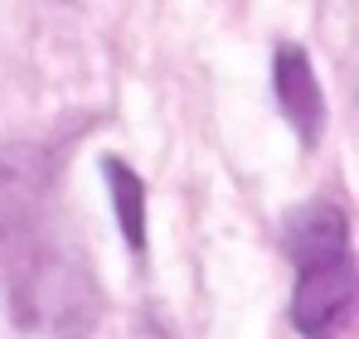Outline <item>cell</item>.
I'll use <instances>...</instances> for the list:
<instances>
[{"instance_id": "cell-3", "label": "cell", "mask_w": 359, "mask_h": 339, "mask_svg": "<svg viewBox=\"0 0 359 339\" xmlns=\"http://www.w3.org/2000/svg\"><path fill=\"white\" fill-rule=\"evenodd\" d=\"M272 92H277V107L287 116V126L297 131V141L316 146L320 131H325V92H320V78H316L311 54L301 44H277V54H272Z\"/></svg>"}, {"instance_id": "cell-2", "label": "cell", "mask_w": 359, "mask_h": 339, "mask_svg": "<svg viewBox=\"0 0 359 339\" xmlns=\"http://www.w3.org/2000/svg\"><path fill=\"white\" fill-rule=\"evenodd\" d=\"M287 257L297 267L292 286V325L301 339H340L355 315V247L350 219L330 199H311L282 228Z\"/></svg>"}, {"instance_id": "cell-4", "label": "cell", "mask_w": 359, "mask_h": 339, "mask_svg": "<svg viewBox=\"0 0 359 339\" xmlns=\"http://www.w3.org/2000/svg\"><path fill=\"white\" fill-rule=\"evenodd\" d=\"M102 179H107V194H112V209H117L121 242L136 257H146V184H141V174L126 165V160L107 155L102 160Z\"/></svg>"}, {"instance_id": "cell-1", "label": "cell", "mask_w": 359, "mask_h": 339, "mask_svg": "<svg viewBox=\"0 0 359 339\" xmlns=\"http://www.w3.org/2000/svg\"><path fill=\"white\" fill-rule=\"evenodd\" d=\"M49 189L54 174L34 146L0 151V296L34 335L88 339L102 320V286L59 233Z\"/></svg>"}]
</instances>
